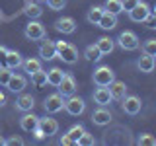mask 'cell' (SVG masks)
Listing matches in <instances>:
<instances>
[{
	"instance_id": "obj_1",
	"label": "cell",
	"mask_w": 156,
	"mask_h": 146,
	"mask_svg": "<svg viewBox=\"0 0 156 146\" xmlns=\"http://www.w3.org/2000/svg\"><path fill=\"white\" fill-rule=\"evenodd\" d=\"M92 78H94V84L96 86H101V88H107L111 84V82L115 80V72L111 70L107 64H100L94 70V74H92Z\"/></svg>"
},
{
	"instance_id": "obj_2",
	"label": "cell",
	"mask_w": 156,
	"mask_h": 146,
	"mask_svg": "<svg viewBox=\"0 0 156 146\" xmlns=\"http://www.w3.org/2000/svg\"><path fill=\"white\" fill-rule=\"evenodd\" d=\"M115 41H117V45L123 49V51H136V49L140 47V41H139V37H136V33L129 31V29L121 31Z\"/></svg>"
},
{
	"instance_id": "obj_3",
	"label": "cell",
	"mask_w": 156,
	"mask_h": 146,
	"mask_svg": "<svg viewBox=\"0 0 156 146\" xmlns=\"http://www.w3.org/2000/svg\"><path fill=\"white\" fill-rule=\"evenodd\" d=\"M23 35H26L29 41H41V39H45L47 31H45V27H43L41 22H37V19H29L26 29H23Z\"/></svg>"
},
{
	"instance_id": "obj_4",
	"label": "cell",
	"mask_w": 156,
	"mask_h": 146,
	"mask_svg": "<svg viewBox=\"0 0 156 146\" xmlns=\"http://www.w3.org/2000/svg\"><path fill=\"white\" fill-rule=\"evenodd\" d=\"M150 10H152V8H150L146 2H140V0H139V2L135 4V8H131L127 14H129V19H131V22H135V23H144L146 18L150 16Z\"/></svg>"
},
{
	"instance_id": "obj_5",
	"label": "cell",
	"mask_w": 156,
	"mask_h": 146,
	"mask_svg": "<svg viewBox=\"0 0 156 146\" xmlns=\"http://www.w3.org/2000/svg\"><path fill=\"white\" fill-rule=\"evenodd\" d=\"M43 109L47 111V113H58V111L65 109V97L61 94H51L45 97V101H43Z\"/></svg>"
},
{
	"instance_id": "obj_6",
	"label": "cell",
	"mask_w": 156,
	"mask_h": 146,
	"mask_svg": "<svg viewBox=\"0 0 156 146\" xmlns=\"http://www.w3.org/2000/svg\"><path fill=\"white\" fill-rule=\"evenodd\" d=\"M65 109H66V113H68V115L78 117V115L84 113L86 103H84V99H82V97H78V96L72 94V96H68V99L65 101Z\"/></svg>"
},
{
	"instance_id": "obj_7",
	"label": "cell",
	"mask_w": 156,
	"mask_h": 146,
	"mask_svg": "<svg viewBox=\"0 0 156 146\" xmlns=\"http://www.w3.org/2000/svg\"><path fill=\"white\" fill-rule=\"evenodd\" d=\"M57 58H61L62 62H66V64H74L78 61V51L74 45H70V43H66L62 49H58L57 51Z\"/></svg>"
},
{
	"instance_id": "obj_8",
	"label": "cell",
	"mask_w": 156,
	"mask_h": 146,
	"mask_svg": "<svg viewBox=\"0 0 156 146\" xmlns=\"http://www.w3.org/2000/svg\"><path fill=\"white\" fill-rule=\"evenodd\" d=\"M121 101H123V111L127 115H136L140 109H143V101H140V97H136V96H125Z\"/></svg>"
},
{
	"instance_id": "obj_9",
	"label": "cell",
	"mask_w": 156,
	"mask_h": 146,
	"mask_svg": "<svg viewBox=\"0 0 156 146\" xmlns=\"http://www.w3.org/2000/svg\"><path fill=\"white\" fill-rule=\"evenodd\" d=\"M57 90H58V94H61L62 97L72 96L76 92V80H74V76H72V74H65V78L61 80V84L57 86Z\"/></svg>"
},
{
	"instance_id": "obj_10",
	"label": "cell",
	"mask_w": 156,
	"mask_h": 146,
	"mask_svg": "<svg viewBox=\"0 0 156 146\" xmlns=\"http://www.w3.org/2000/svg\"><path fill=\"white\" fill-rule=\"evenodd\" d=\"M55 29L58 33H62V35H70V33L76 31V22L74 18H58L55 22Z\"/></svg>"
},
{
	"instance_id": "obj_11",
	"label": "cell",
	"mask_w": 156,
	"mask_h": 146,
	"mask_svg": "<svg viewBox=\"0 0 156 146\" xmlns=\"http://www.w3.org/2000/svg\"><path fill=\"white\" fill-rule=\"evenodd\" d=\"M39 129L45 133V136H53L58 133V121L53 117H39Z\"/></svg>"
},
{
	"instance_id": "obj_12",
	"label": "cell",
	"mask_w": 156,
	"mask_h": 146,
	"mask_svg": "<svg viewBox=\"0 0 156 146\" xmlns=\"http://www.w3.org/2000/svg\"><path fill=\"white\" fill-rule=\"evenodd\" d=\"M20 127L26 133H31V130H35L39 127V117L33 115L31 111H26V115H22V119H20Z\"/></svg>"
},
{
	"instance_id": "obj_13",
	"label": "cell",
	"mask_w": 156,
	"mask_h": 146,
	"mask_svg": "<svg viewBox=\"0 0 156 146\" xmlns=\"http://www.w3.org/2000/svg\"><path fill=\"white\" fill-rule=\"evenodd\" d=\"M26 86H27V80H26V76H22V74H12L10 80H8V84H6V88L10 92H14V94H22Z\"/></svg>"
},
{
	"instance_id": "obj_14",
	"label": "cell",
	"mask_w": 156,
	"mask_h": 146,
	"mask_svg": "<svg viewBox=\"0 0 156 146\" xmlns=\"http://www.w3.org/2000/svg\"><path fill=\"white\" fill-rule=\"evenodd\" d=\"M107 90H109V94H111V97H113V99L121 101V99H123V97L127 96V90H129V88H127L125 82H121V80H113L109 86H107Z\"/></svg>"
},
{
	"instance_id": "obj_15",
	"label": "cell",
	"mask_w": 156,
	"mask_h": 146,
	"mask_svg": "<svg viewBox=\"0 0 156 146\" xmlns=\"http://www.w3.org/2000/svg\"><path fill=\"white\" fill-rule=\"evenodd\" d=\"M92 97H94V101H96L98 105H101V107L109 105L111 101H113V97H111L109 90H107V88H101V86H98L96 90H94V94H92Z\"/></svg>"
},
{
	"instance_id": "obj_16",
	"label": "cell",
	"mask_w": 156,
	"mask_h": 146,
	"mask_svg": "<svg viewBox=\"0 0 156 146\" xmlns=\"http://www.w3.org/2000/svg\"><path fill=\"white\" fill-rule=\"evenodd\" d=\"M111 113L107 109H104V107L100 105V109H96L94 113H92V123L98 125V127H105V125H109L111 123Z\"/></svg>"
},
{
	"instance_id": "obj_17",
	"label": "cell",
	"mask_w": 156,
	"mask_h": 146,
	"mask_svg": "<svg viewBox=\"0 0 156 146\" xmlns=\"http://www.w3.org/2000/svg\"><path fill=\"white\" fill-rule=\"evenodd\" d=\"M33 107H35V97H33L31 94H22L16 99V109L18 111H33Z\"/></svg>"
},
{
	"instance_id": "obj_18",
	"label": "cell",
	"mask_w": 156,
	"mask_h": 146,
	"mask_svg": "<svg viewBox=\"0 0 156 146\" xmlns=\"http://www.w3.org/2000/svg\"><path fill=\"white\" fill-rule=\"evenodd\" d=\"M39 57L43 58V61H53V58H57V47L53 41H43L41 47H39Z\"/></svg>"
},
{
	"instance_id": "obj_19",
	"label": "cell",
	"mask_w": 156,
	"mask_h": 146,
	"mask_svg": "<svg viewBox=\"0 0 156 146\" xmlns=\"http://www.w3.org/2000/svg\"><path fill=\"white\" fill-rule=\"evenodd\" d=\"M98 27L105 29V31H111V29L117 27V16L111 12H107V10H104V14H101V19L100 23H98Z\"/></svg>"
},
{
	"instance_id": "obj_20",
	"label": "cell",
	"mask_w": 156,
	"mask_h": 146,
	"mask_svg": "<svg viewBox=\"0 0 156 146\" xmlns=\"http://www.w3.org/2000/svg\"><path fill=\"white\" fill-rule=\"evenodd\" d=\"M136 66H139V70H140V72L148 74V72H152V70H154L156 61H154V57L144 55V53H143V57H139V61H136Z\"/></svg>"
},
{
	"instance_id": "obj_21",
	"label": "cell",
	"mask_w": 156,
	"mask_h": 146,
	"mask_svg": "<svg viewBox=\"0 0 156 146\" xmlns=\"http://www.w3.org/2000/svg\"><path fill=\"white\" fill-rule=\"evenodd\" d=\"M96 45H98V49H100L101 57H105V55H111V53H113L115 41H113V39H109V37H100L96 41Z\"/></svg>"
},
{
	"instance_id": "obj_22",
	"label": "cell",
	"mask_w": 156,
	"mask_h": 146,
	"mask_svg": "<svg viewBox=\"0 0 156 146\" xmlns=\"http://www.w3.org/2000/svg\"><path fill=\"white\" fill-rule=\"evenodd\" d=\"M23 14H26L29 19H39L43 16V10L35 2H26V6H23Z\"/></svg>"
},
{
	"instance_id": "obj_23",
	"label": "cell",
	"mask_w": 156,
	"mask_h": 146,
	"mask_svg": "<svg viewBox=\"0 0 156 146\" xmlns=\"http://www.w3.org/2000/svg\"><path fill=\"white\" fill-rule=\"evenodd\" d=\"M6 66L8 68H12V70H16V68H20L22 66V62H23V58H22V55H20L18 51H8L6 53Z\"/></svg>"
},
{
	"instance_id": "obj_24",
	"label": "cell",
	"mask_w": 156,
	"mask_h": 146,
	"mask_svg": "<svg viewBox=\"0 0 156 146\" xmlns=\"http://www.w3.org/2000/svg\"><path fill=\"white\" fill-rule=\"evenodd\" d=\"M65 78V72L61 70V68H57V66H53L51 70H47V84H51V86H58L61 84V80Z\"/></svg>"
},
{
	"instance_id": "obj_25",
	"label": "cell",
	"mask_w": 156,
	"mask_h": 146,
	"mask_svg": "<svg viewBox=\"0 0 156 146\" xmlns=\"http://www.w3.org/2000/svg\"><path fill=\"white\" fill-rule=\"evenodd\" d=\"M104 6H92L90 10H88V14H86V19H88V23H92V26H98L100 23V19H101V14H104Z\"/></svg>"
},
{
	"instance_id": "obj_26",
	"label": "cell",
	"mask_w": 156,
	"mask_h": 146,
	"mask_svg": "<svg viewBox=\"0 0 156 146\" xmlns=\"http://www.w3.org/2000/svg\"><path fill=\"white\" fill-rule=\"evenodd\" d=\"M22 68H23V72H26L27 76H31L33 72L41 70V61H39V58H31V57H29L27 61L22 62Z\"/></svg>"
},
{
	"instance_id": "obj_27",
	"label": "cell",
	"mask_w": 156,
	"mask_h": 146,
	"mask_svg": "<svg viewBox=\"0 0 156 146\" xmlns=\"http://www.w3.org/2000/svg\"><path fill=\"white\" fill-rule=\"evenodd\" d=\"M31 84L35 86L37 90H41V88H45V86H47V72L43 70V68L31 74Z\"/></svg>"
},
{
	"instance_id": "obj_28",
	"label": "cell",
	"mask_w": 156,
	"mask_h": 146,
	"mask_svg": "<svg viewBox=\"0 0 156 146\" xmlns=\"http://www.w3.org/2000/svg\"><path fill=\"white\" fill-rule=\"evenodd\" d=\"M84 57L90 62H100L101 61V53H100V49H98V45H88L84 49Z\"/></svg>"
},
{
	"instance_id": "obj_29",
	"label": "cell",
	"mask_w": 156,
	"mask_h": 146,
	"mask_svg": "<svg viewBox=\"0 0 156 146\" xmlns=\"http://www.w3.org/2000/svg\"><path fill=\"white\" fill-rule=\"evenodd\" d=\"M104 8L107 10V12L115 14V16H119L121 12H125V10H123V2H121V0H105Z\"/></svg>"
},
{
	"instance_id": "obj_30",
	"label": "cell",
	"mask_w": 156,
	"mask_h": 146,
	"mask_svg": "<svg viewBox=\"0 0 156 146\" xmlns=\"http://www.w3.org/2000/svg\"><path fill=\"white\" fill-rule=\"evenodd\" d=\"M136 144L139 146H156V136L150 133H143L136 136Z\"/></svg>"
},
{
	"instance_id": "obj_31",
	"label": "cell",
	"mask_w": 156,
	"mask_h": 146,
	"mask_svg": "<svg viewBox=\"0 0 156 146\" xmlns=\"http://www.w3.org/2000/svg\"><path fill=\"white\" fill-rule=\"evenodd\" d=\"M84 130H86V129H84V127H82V125H72L70 129L66 130V136H68V138H70L72 142L76 144V142H78V138H80V134L84 133Z\"/></svg>"
},
{
	"instance_id": "obj_32",
	"label": "cell",
	"mask_w": 156,
	"mask_h": 146,
	"mask_svg": "<svg viewBox=\"0 0 156 146\" xmlns=\"http://www.w3.org/2000/svg\"><path fill=\"white\" fill-rule=\"evenodd\" d=\"M76 144H80V146H94L96 144V138H94V134H92V133L84 130V133L80 134V138H78Z\"/></svg>"
},
{
	"instance_id": "obj_33",
	"label": "cell",
	"mask_w": 156,
	"mask_h": 146,
	"mask_svg": "<svg viewBox=\"0 0 156 146\" xmlns=\"http://www.w3.org/2000/svg\"><path fill=\"white\" fill-rule=\"evenodd\" d=\"M143 53L144 55H150V57L156 55V39H146L143 43Z\"/></svg>"
},
{
	"instance_id": "obj_34",
	"label": "cell",
	"mask_w": 156,
	"mask_h": 146,
	"mask_svg": "<svg viewBox=\"0 0 156 146\" xmlns=\"http://www.w3.org/2000/svg\"><path fill=\"white\" fill-rule=\"evenodd\" d=\"M12 74H14L12 68H8V66H2V64H0V86H6Z\"/></svg>"
},
{
	"instance_id": "obj_35",
	"label": "cell",
	"mask_w": 156,
	"mask_h": 146,
	"mask_svg": "<svg viewBox=\"0 0 156 146\" xmlns=\"http://www.w3.org/2000/svg\"><path fill=\"white\" fill-rule=\"evenodd\" d=\"M47 6L51 10H55V12H58V10H62L66 6V0H47Z\"/></svg>"
},
{
	"instance_id": "obj_36",
	"label": "cell",
	"mask_w": 156,
	"mask_h": 146,
	"mask_svg": "<svg viewBox=\"0 0 156 146\" xmlns=\"http://www.w3.org/2000/svg\"><path fill=\"white\" fill-rule=\"evenodd\" d=\"M146 27L148 29H156V12H152V10H150V16L146 18Z\"/></svg>"
},
{
	"instance_id": "obj_37",
	"label": "cell",
	"mask_w": 156,
	"mask_h": 146,
	"mask_svg": "<svg viewBox=\"0 0 156 146\" xmlns=\"http://www.w3.org/2000/svg\"><path fill=\"white\" fill-rule=\"evenodd\" d=\"M6 144H10V146H14V144L22 146L23 144V138H22V136H10V138H6Z\"/></svg>"
},
{
	"instance_id": "obj_38",
	"label": "cell",
	"mask_w": 156,
	"mask_h": 146,
	"mask_svg": "<svg viewBox=\"0 0 156 146\" xmlns=\"http://www.w3.org/2000/svg\"><path fill=\"white\" fill-rule=\"evenodd\" d=\"M121 2H123V10H125V12H129L131 8H135V4L139 2V0H121Z\"/></svg>"
},
{
	"instance_id": "obj_39",
	"label": "cell",
	"mask_w": 156,
	"mask_h": 146,
	"mask_svg": "<svg viewBox=\"0 0 156 146\" xmlns=\"http://www.w3.org/2000/svg\"><path fill=\"white\" fill-rule=\"evenodd\" d=\"M31 134H33V136H35V138H37V140H43V138H47V136H45V133H43V130H41V129H39V127H37V129H35V130H31Z\"/></svg>"
},
{
	"instance_id": "obj_40",
	"label": "cell",
	"mask_w": 156,
	"mask_h": 146,
	"mask_svg": "<svg viewBox=\"0 0 156 146\" xmlns=\"http://www.w3.org/2000/svg\"><path fill=\"white\" fill-rule=\"evenodd\" d=\"M6 53H8V49L4 47V45H0V62L6 61Z\"/></svg>"
},
{
	"instance_id": "obj_41",
	"label": "cell",
	"mask_w": 156,
	"mask_h": 146,
	"mask_svg": "<svg viewBox=\"0 0 156 146\" xmlns=\"http://www.w3.org/2000/svg\"><path fill=\"white\" fill-rule=\"evenodd\" d=\"M61 144H65V146H70V144H74V142H72V140L68 138L66 134H62V136H61Z\"/></svg>"
},
{
	"instance_id": "obj_42",
	"label": "cell",
	"mask_w": 156,
	"mask_h": 146,
	"mask_svg": "<svg viewBox=\"0 0 156 146\" xmlns=\"http://www.w3.org/2000/svg\"><path fill=\"white\" fill-rule=\"evenodd\" d=\"M4 105H6V96L0 92V107H4Z\"/></svg>"
},
{
	"instance_id": "obj_43",
	"label": "cell",
	"mask_w": 156,
	"mask_h": 146,
	"mask_svg": "<svg viewBox=\"0 0 156 146\" xmlns=\"http://www.w3.org/2000/svg\"><path fill=\"white\" fill-rule=\"evenodd\" d=\"M2 144H6V140H4L2 136H0V146H2Z\"/></svg>"
},
{
	"instance_id": "obj_44",
	"label": "cell",
	"mask_w": 156,
	"mask_h": 146,
	"mask_svg": "<svg viewBox=\"0 0 156 146\" xmlns=\"http://www.w3.org/2000/svg\"><path fill=\"white\" fill-rule=\"evenodd\" d=\"M0 19H2V12H0Z\"/></svg>"
},
{
	"instance_id": "obj_45",
	"label": "cell",
	"mask_w": 156,
	"mask_h": 146,
	"mask_svg": "<svg viewBox=\"0 0 156 146\" xmlns=\"http://www.w3.org/2000/svg\"><path fill=\"white\" fill-rule=\"evenodd\" d=\"M154 61H156V55H154Z\"/></svg>"
}]
</instances>
